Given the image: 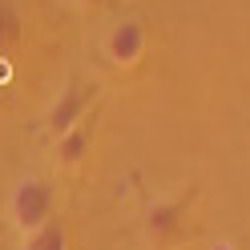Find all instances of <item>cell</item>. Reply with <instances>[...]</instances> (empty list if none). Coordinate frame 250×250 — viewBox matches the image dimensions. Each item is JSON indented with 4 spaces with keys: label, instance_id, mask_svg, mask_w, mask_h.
<instances>
[{
    "label": "cell",
    "instance_id": "obj_1",
    "mask_svg": "<svg viewBox=\"0 0 250 250\" xmlns=\"http://www.w3.org/2000/svg\"><path fill=\"white\" fill-rule=\"evenodd\" d=\"M57 214V190L44 174H24L12 182L8 190V222L17 226L21 238L37 234L41 226H49Z\"/></svg>",
    "mask_w": 250,
    "mask_h": 250
},
{
    "label": "cell",
    "instance_id": "obj_2",
    "mask_svg": "<svg viewBox=\"0 0 250 250\" xmlns=\"http://www.w3.org/2000/svg\"><path fill=\"white\" fill-rule=\"evenodd\" d=\"M198 198V190H186L178 198H162L146 210V242L153 250H182V242L190 238V202Z\"/></svg>",
    "mask_w": 250,
    "mask_h": 250
},
{
    "label": "cell",
    "instance_id": "obj_3",
    "mask_svg": "<svg viewBox=\"0 0 250 250\" xmlns=\"http://www.w3.org/2000/svg\"><path fill=\"white\" fill-rule=\"evenodd\" d=\"M101 49H105V57H109V65L137 69V65H142V57H146V49H149V33H146V24L137 21V17H125V21H117V24L105 33Z\"/></svg>",
    "mask_w": 250,
    "mask_h": 250
},
{
    "label": "cell",
    "instance_id": "obj_4",
    "mask_svg": "<svg viewBox=\"0 0 250 250\" xmlns=\"http://www.w3.org/2000/svg\"><path fill=\"white\" fill-rule=\"evenodd\" d=\"M97 101V85H85V81H73V85H65L57 93V101H53V109H49V133L53 137H61V133H69L73 125H81L85 117H89V105Z\"/></svg>",
    "mask_w": 250,
    "mask_h": 250
},
{
    "label": "cell",
    "instance_id": "obj_5",
    "mask_svg": "<svg viewBox=\"0 0 250 250\" xmlns=\"http://www.w3.org/2000/svg\"><path fill=\"white\" fill-rule=\"evenodd\" d=\"M89 153H93V121H89V117H85L81 125H73L69 133L53 137V158H57L61 169H69V174L89 162Z\"/></svg>",
    "mask_w": 250,
    "mask_h": 250
},
{
    "label": "cell",
    "instance_id": "obj_6",
    "mask_svg": "<svg viewBox=\"0 0 250 250\" xmlns=\"http://www.w3.org/2000/svg\"><path fill=\"white\" fill-rule=\"evenodd\" d=\"M21 41H24V21H21V12L12 8L8 0H0V57H8Z\"/></svg>",
    "mask_w": 250,
    "mask_h": 250
},
{
    "label": "cell",
    "instance_id": "obj_7",
    "mask_svg": "<svg viewBox=\"0 0 250 250\" xmlns=\"http://www.w3.org/2000/svg\"><path fill=\"white\" fill-rule=\"evenodd\" d=\"M21 250H69V234H65V226L53 218L49 226H41L37 234H28V238L21 242Z\"/></svg>",
    "mask_w": 250,
    "mask_h": 250
},
{
    "label": "cell",
    "instance_id": "obj_8",
    "mask_svg": "<svg viewBox=\"0 0 250 250\" xmlns=\"http://www.w3.org/2000/svg\"><path fill=\"white\" fill-rule=\"evenodd\" d=\"M210 250H238V246H234V242H214Z\"/></svg>",
    "mask_w": 250,
    "mask_h": 250
},
{
    "label": "cell",
    "instance_id": "obj_9",
    "mask_svg": "<svg viewBox=\"0 0 250 250\" xmlns=\"http://www.w3.org/2000/svg\"><path fill=\"white\" fill-rule=\"evenodd\" d=\"M81 4H89V8H97V4H101V0H81Z\"/></svg>",
    "mask_w": 250,
    "mask_h": 250
}]
</instances>
